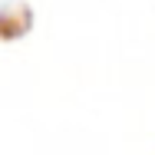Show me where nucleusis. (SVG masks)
<instances>
[{
    "instance_id": "nucleus-1",
    "label": "nucleus",
    "mask_w": 155,
    "mask_h": 155,
    "mask_svg": "<svg viewBox=\"0 0 155 155\" xmlns=\"http://www.w3.org/2000/svg\"><path fill=\"white\" fill-rule=\"evenodd\" d=\"M33 27V10L30 7H7L0 10V40H20Z\"/></svg>"
}]
</instances>
